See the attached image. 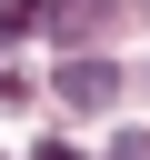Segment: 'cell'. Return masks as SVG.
<instances>
[{
    "instance_id": "6da1fadb",
    "label": "cell",
    "mask_w": 150,
    "mask_h": 160,
    "mask_svg": "<svg viewBox=\"0 0 150 160\" xmlns=\"http://www.w3.org/2000/svg\"><path fill=\"white\" fill-rule=\"evenodd\" d=\"M60 100H70V110H110V100H120V70H110L100 50H70V60H60Z\"/></svg>"
},
{
    "instance_id": "5b68a950",
    "label": "cell",
    "mask_w": 150,
    "mask_h": 160,
    "mask_svg": "<svg viewBox=\"0 0 150 160\" xmlns=\"http://www.w3.org/2000/svg\"><path fill=\"white\" fill-rule=\"evenodd\" d=\"M30 160H80V150H70V140H40V150H30Z\"/></svg>"
},
{
    "instance_id": "277c9868",
    "label": "cell",
    "mask_w": 150,
    "mask_h": 160,
    "mask_svg": "<svg viewBox=\"0 0 150 160\" xmlns=\"http://www.w3.org/2000/svg\"><path fill=\"white\" fill-rule=\"evenodd\" d=\"M110 160H150V130H120V140H110Z\"/></svg>"
},
{
    "instance_id": "7a4b0ae2",
    "label": "cell",
    "mask_w": 150,
    "mask_h": 160,
    "mask_svg": "<svg viewBox=\"0 0 150 160\" xmlns=\"http://www.w3.org/2000/svg\"><path fill=\"white\" fill-rule=\"evenodd\" d=\"M110 10H120V0H40V30L70 40V50H90V40L110 30Z\"/></svg>"
},
{
    "instance_id": "3957f363",
    "label": "cell",
    "mask_w": 150,
    "mask_h": 160,
    "mask_svg": "<svg viewBox=\"0 0 150 160\" xmlns=\"http://www.w3.org/2000/svg\"><path fill=\"white\" fill-rule=\"evenodd\" d=\"M30 20H40V0H0V40H10V30H30Z\"/></svg>"
}]
</instances>
